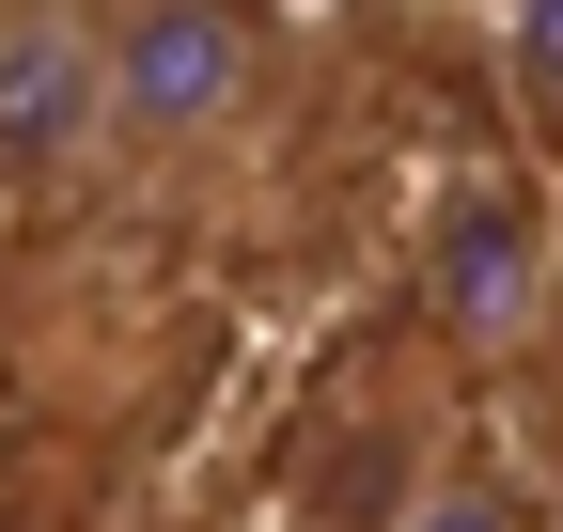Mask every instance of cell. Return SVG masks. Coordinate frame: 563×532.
Returning a JSON list of instances; mask_svg holds the SVG:
<instances>
[{
	"label": "cell",
	"instance_id": "2",
	"mask_svg": "<svg viewBox=\"0 0 563 532\" xmlns=\"http://www.w3.org/2000/svg\"><path fill=\"white\" fill-rule=\"evenodd\" d=\"M110 188V0H0V204Z\"/></svg>",
	"mask_w": 563,
	"mask_h": 532
},
{
	"label": "cell",
	"instance_id": "5",
	"mask_svg": "<svg viewBox=\"0 0 563 532\" xmlns=\"http://www.w3.org/2000/svg\"><path fill=\"white\" fill-rule=\"evenodd\" d=\"M501 79L563 125V0H501Z\"/></svg>",
	"mask_w": 563,
	"mask_h": 532
},
{
	"label": "cell",
	"instance_id": "3",
	"mask_svg": "<svg viewBox=\"0 0 563 532\" xmlns=\"http://www.w3.org/2000/svg\"><path fill=\"white\" fill-rule=\"evenodd\" d=\"M422 313H439L454 361H532L548 313H563V251H548V204L517 173H454L439 220H422Z\"/></svg>",
	"mask_w": 563,
	"mask_h": 532
},
{
	"label": "cell",
	"instance_id": "4",
	"mask_svg": "<svg viewBox=\"0 0 563 532\" xmlns=\"http://www.w3.org/2000/svg\"><path fill=\"white\" fill-rule=\"evenodd\" d=\"M391 532H532V501H517V470H501L485 439H439L422 486L391 501Z\"/></svg>",
	"mask_w": 563,
	"mask_h": 532
},
{
	"label": "cell",
	"instance_id": "1",
	"mask_svg": "<svg viewBox=\"0 0 563 532\" xmlns=\"http://www.w3.org/2000/svg\"><path fill=\"white\" fill-rule=\"evenodd\" d=\"M282 157V0H110V188L235 204Z\"/></svg>",
	"mask_w": 563,
	"mask_h": 532
}]
</instances>
